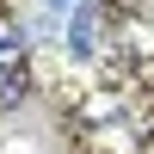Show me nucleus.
<instances>
[{
	"label": "nucleus",
	"mask_w": 154,
	"mask_h": 154,
	"mask_svg": "<svg viewBox=\"0 0 154 154\" xmlns=\"http://www.w3.org/2000/svg\"><path fill=\"white\" fill-rule=\"evenodd\" d=\"M68 37H74V56H93V12H80L68 25Z\"/></svg>",
	"instance_id": "f257e3e1"
},
{
	"label": "nucleus",
	"mask_w": 154,
	"mask_h": 154,
	"mask_svg": "<svg viewBox=\"0 0 154 154\" xmlns=\"http://www.w3.org/2000/svg\"><path fill=\"white\" fill-rule=\"evenodd\" d=\"M19 93H25V68L12 62V68H0V105H12Z\"/></svg>",
	"instance_id": "f03ea898"
},
{
	"label": "nucleus",
	"mask_w": 154,
	"mask_h": 154,
	"mask_svg": "<svg viewBox=\"0 0 154 154\" xmlns=\"http://www.w3.org/2000/svg\"><path fill=\"white\" fill-rule=\"evenodd\" d=\"M6 49H19V37H12L6 25H0V56H6Z\"/></svg>",
	"instance_id": "7ed1b4c3"
},
{
	"label": "nucleus",
	"mask_w": 154,
	"mask_h": 154,
	"mask_svg": "<svg viewBox=\"0 0 154 154\" xmlns=\"http://www.w3.org/2000/svg\"><path fill=\"white\" fill-rule=\"evenodd\" d=\"M56 6H68V0H56Z\"/></svg>",
	"instance_id": "20e7f679"
}]
</instances>
